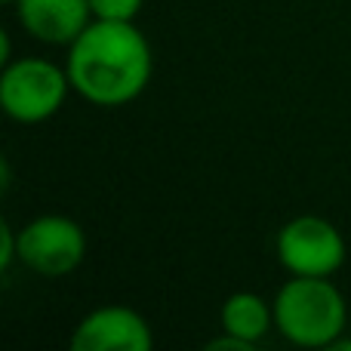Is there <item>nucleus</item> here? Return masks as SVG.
Segmentation results:
<instances>
[{
  "instance_id": "1",
  "label": "nucleus",
  "mask_w": 351,
  "mask_h": 351,
  "mask_svg": "<svg viewBox=\"0 0 351 351\" xmlns=\"http://www.w3.org/2000/svg\"><path fill=\"white\" fill-rule=\"evenodd\" d=\"M65 68L80 99L99 108H121L152 84L154 56L136 22L93 19L68 47Z\"/></svg>"
},
{
  "instance_id": "2",
  "label": "nucleus",
  "mask_w": 351,
  "mask_h": 351,
  "mask_svg": "<svg viewBox=\"0 0 351 351\" xmlns=\"http://www.w3.org/2000/svg\"><path fill=\"white\" fill-rule=\"evenodd\" d=\"M271 305L278 333L299 348H330L346 333L348 305L330 278L290 274Z\"/></svg>"
},
{
  "instance_id": "3",
  "label": "nucleus",
  "mask_w": 351,
  "mask_h": 351,
  "mask_svg": "<svg viewBox=\"0 0 351 351\" xmlns=\"http://www.w3.org/2000/svg\"><path fill=\"white\" fill-rule=\"evenodd\" d=\"M68 68L40 56H25L3 65L0 74V105L16 123H43L65 105L71 93Z\"/></svg>"
},
{
  "instance_id": "4",
  "label": "nucleus",
  "mask_w": 351,
  "mask_h": 351,
  "mask_svg": "<svg viewBox=\"0 0 351 351\" xmlns=\"http://www.w3.org/2000/svg\"><path fill=\"white\" fill-rule=\"evenodd\" d=\"M280 265L302 278H333L346 265V237L324 216H296L280 225L274 241Z\"/></svg>"
},
{
  "instance_id": "5",
  "label": "nucleus",
  "mask_w": 351,
  "mask_h": 351,
  "mask_svg": "<svg viewBox=\"0 0 351 351\" xmlns=\"http://www.w3.org/2000/svg\"><path fill=\"white\" fill-rule=\"evenodd\" d=\"M86 259V231L71 216L47 213L19 228V262L40 278H65Z\"/></svg>"
},
{
  "instance_id": "6",
  "label": "nucleus",
  "mask_w": 351,
  "mask_h": 351,
  "mask_svg": "<svg viewBox=\"0 0 351 351\" xmlns=\"http://www.w3.org/2000/svg\"><path fill=\"white\" fill-rule=\"evenodd\" d=\"M152 324L127 305H99L71 333L74 351H152Z\"/></svg>"
},
{
  "instance_id": "7",
  "label": "nucleus",
  "mask_w": 351,
  "mask_h": 351,
  "mask_svg": "<svg viewBox=\"0 0 351 351\" xmlns=\"http://www.w3.org/2000/svg\"><path fill=\"white\" fill-rule=\"evenodd\" d=\"M16 16L34 40L71 47L93 22L90 0H19Z\"/></svg>"
},
{
  "instance_id": "8",
  "label": "nucleus",
  "mask_w": 351,
  "mask_h": 351,
  "mask_svg": "<svg viewBox=\"0 0 351 351\" xmlns=\"http://www.w3.org/2000/svg\"><path fill=\"white\" fill-rule=\"evenodd\" d=\"M222 333L243 339L247 346H259L274 327V305L253 290H237L222 302Z\"/></svg>"
},
{
  "instance_id": "9",
  "label": "nucleus",
  "mask_w": 351,
  "mask_h": 351,
  "mask_svg": "<svg viewBox=\"0 0 351 351\" xmlns=\"http://www.w3.org/2000/svg\"><path fill=\"white\" fill-rule=\"evenodd\" d=\"M93 19H105V22H136L142 12L145 0H90Z\"/></svg>"
},
{
  "instance_id": "10",
  "label": "nucleus",
  "mask_w": 351,
  "mask_h": 351,
  "mask_svg": "<svg viewBox=\"0 0 351 351\" xmlns=\"http://www.w3.org/2000/svg\"><path fill=\"white\" fill-rule=\"evenodd\" d=\"M19 259V231L10 222H0V268H10Z\"/></svg>"
},
{
  "instance_id": "11",
  "label": "nucleus",
  "mask_w": 351,
  "mask_h": 351,
  "mask_svg": "<svg viewBox=\"0 0 351 351\" xmlns=\"http://www.w3.org/2000/svg\"><path fill=\"white\" fill-rule=\"evenodd\" d=\"M3 3H6V6H16V3H19V0H3Z\"/></svg>"
}]
</instances>
